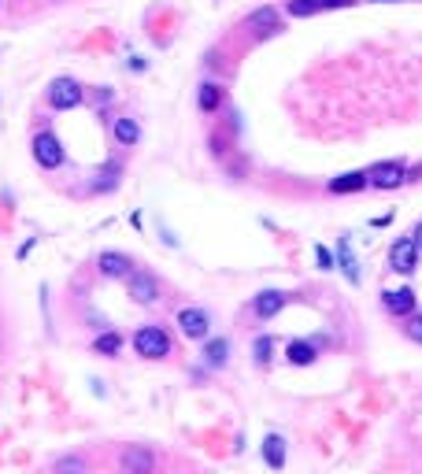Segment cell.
Instances as JSON below:
<instances>
[{
  "label": "cell",
  "instance_id": "1",
  "mask_svg": "<svg viewBox=\"0 0 422 474\" xmlns=\"http://www.w3.org/2000/svg\"><path fill=\"white\" fill-rule=\"evenodd\" d=\"M45 100H49L52 112H71V107H78V104L85 100V89H82L74 78H67V74H60V78L49 82Z\"/></svg>",
  "mask_w": 422,
  "mask_h": 474
},
{
  "label": "cell",
  "instance_id": "2",
  "mask_svg": "<svg viewBox=\"0 0 422 474\" xmlns=\"http://www.w3.org/2000/svg\"><path fill=\"white\" fill-rule=\"evenodd\" d=\"M134 352L145 356V360H167L170 356V333L164 326H141L134 333Z\"/></svg>",
  "mask_w": 422,
  "mask_h": 474
},
{
  "label": "cell",
  "instance_id": "3",
  "mask_svg": "<svg viewBox=\"0 0 422 474\" xmlns=\"http://www.w3.org/2000/svg\"><path fill=\"white\" fill-rule=\"evenodd\" d=\"M34 159H37V167H45V170H56V167H63V159H67V152H63L60 137L52 134V130H41V134L34 137Z\"/></svg>",
  "mask_w": 422,
  "mask_h": 474
},
{
  "label": "cell",
  "instance_id": "4",
  "mask_svg": "<svg viewBox=\"0 0 422 474\" xmlns=\"http://www.w3.org/2000/svg\"><path fill=\"white\" fill-rule=\"evenodd\" d=\"M415 267H419V245H415V237H396L393 241V249H389V271H396V274H415Z\"/></svg>",
  "mask_w": 422,
  "mask_h": 474
},
{
  "label": "cell",
  "instance_id": "5",
  "mask_svg": "<svg viewBox=\"0 0 422 474\" xmlns=\"http://www.w3.org/2000/svg\"><path fill=\"white\" fill-rule=\"evenodd\" d=\"M367 182H371L374 189H396L407 182V167L400 164V159H382V164H374L367 170Z\"/></svg>",
  "mask_w": 422,
  "mask_h": 474
},
{
  "label": "cell",
  "instance_id": "6",
  "mask_svg": "<svg viewBox=\"0 0 422 474\" xmlns=\"http://www.w3.org/2000/svg\"><path fill=\"white\" fill-rule=\"evenodd\" d=\"M126 293H130V300H137V304H156L159 300V278L152 271H130L126 274Z\"/></svg>",
  "mask_w": 422,
  "mask_h": 474
},
{
  "label": "cell",
  "instance_id": "7",
  "mask_svg": "<svg viewBox=\"0 0 422 474\" xmlns=\"http://www.w3.org/2000/svg\"><path fill=\"white\" fill-rule=\"evenodd\" d=\"M178 330L186 333L189 341H204L211 333V315L204 308H182L178 311Z\"/></svg>",
  "mask_w": 422,
  "mask_h": 474
},
{
  "label": "cell",
  "instance_id": "8",
  "mask_svg": "<svg viewBox=\"0 0 422 474\" xmlns=\"http://www.w3.org/2000/svg\"><path fill=\"white\" fill-rule=\"evenodd\" d=\"M333 267H341V274L349 278L352 286L363 282L360 260H355V252H352V234H341V237H337V256H333Z\"/></svg>",
  "mask_w": 422,
  "mask_h": 474
},
{
  "label": "cell",
  "instance_id": "9",
  "mask_svg": "<svg viewBox=\"0 0 422 474\" xmlns=\"http://www.w3.org/2000/svg\"><path fill=\"white\" fill-rule=\"evenodd\" d=\"M355 0H289L285 4V12L293 15V19H308V15H315V12H330V8H352Z\"/></svg>",
  "mask_w": 422,
  "mask_h": 474
},
{
  "label": "cell",
  "instance_id": "10",
  "mask_svg": "<svg viewBox=\"0 0 422 474\" xmlns=\"http://www.w3.org/2000/svg\"><path fill=\"white\" fill-rule=\"evenodd\" d=\"M382 304L389 315H411L415 311V289H407V286H400V289H385L382 293Z\"/></svg>",
  "mask_w": 422,
  "mask_h": 474
},
{
  "label": "cell",
  "instance_id": "11",
  "mask_svg": "<svg viewBox=\"0 0 422 474\" xmlns=\"http://www.w3.org/2000/svg\"><path fill=\"white\" fill-rule=\"evenodd\" d=\"M285 293L281 289H263L259 297H252V311H256V319H274L281 308H285Z\"/></svg>",
  "mask_w": 422,
  "mask_h": 474
},
{
  "label": "cell",
  "instance_id": "12",
  "mask_svg": "<svg viewBox=\"0 0 422 474\" xmlns=\"http://www.w3.org/2000/svg\"><path fill=\"white\" fill-rule=\"evenodd\" d=\"M96 267H100L104 278H126L130 271H134V260H130L126 252H100Z\"/></svg>",
  "mask_w": 422,
  "mask_h": 474
},
{
  "label": "cell",
  "instance_id": "13",
  "mask_svg": "<svg viewBox=\"0 0 422 474\" xmlns=\"http://www.w3.org/2000/svg\"><path fill=\"white\" fill-rule=\"evenodd\" d=\"M230 360V341L226 337H204V367L219 371Z\"/></svg>",
  "mask_w": 422,
  "mask_h": 474
},
{
  "label": "cell",
  "instance_id": "14",
  "mask_svg": "<svg viewBox=\"0 0 422 474\" xmlns=\"http://www.w3.org/2000/svg\"><path fill=\"white\" fill-rule=\"evenodd\" d=\"M118 463H123V471H134V474H148L156 467V456L148 448H126L123 456H118Z\"/></svg>",
  "mask_w": 422,
  "mask_h": 474
},
{
  "label": "cell",
  "instance_id": "15",
  "mask_svg": "<svg viewBox=\"0 0 422 474\" xmlns=\"http://www.w3.org/2000/svg\"><path fill=\"white\" fill-rule=\"evenodd\" d=\"M319 356V344L315 341H304V337H297V341H289L285 344V360L293 363V367H308L311 360Z\"/></svg>",
  "mask_w": 422,
  "mask_h": 474
},
{
  "label": "cell",
  "instance_id": "16",
  "mask_svg": "<svg viewBox=\"0 0 422 474\" xmlns=\"http://www.w3.org/2000/svg\"><path fill=\"white\" fill-rule=\"evenodd\" d=\"M112 134H115V141L123 145V148H134L141 141V126H137V119H130V115H118L115 119Z\"/></svg>",
  "mask_w": 422,
  "mask_h": 474
},
{
  "label": "cell",
  "instance_id": "17",
  "mask_svg": "<svg viewBox=\"0 0 422 474\" xmlns=\"http://www.w3.org/2000/svg\"><path fill=\"white\" fill-rule=\"evenodd\" d=\"M248 26L259 30V34H274V30H281V15H278V8H256V12L248 15Z\"/></svg>",
  "mask_w": 422,
  "mask_h": 474
},
{
  "label": "cell",
  "instance_id": "18",
  "mask_svg": "<svg viewBox=\"0 0 422 474\" xmlns=\"http://www.w3.org/2000/svg\"><path fill=\"white\" fill-rule=\"evenodd\" d=\"M367 186H371V182H367V170H349V175L330 178V193H360Z\"/></svg>",
  "mask_w": 422,
  "mask_h": 474
},
{
  "label": "cell",
  "instance_id": "19",
  "mask_svg": "<svg viewBox=\"0 0 422 474\" xmlns=\"http://www.w3.org/2000/svg\"><path fill=\"white\" fill-rule=\"evenodd\" d=\"M263 459L270 471H281L285 467V441H281L278 434H267L263 437Z\"/></svg>",
  "mask_w": 422,
  "mask_h": 474
},
{
  "label": "cell",
  "instance_id": "20",
  "mask_svg": "<svg viewBox=\"0 0 422 474\" xmlns=\"http://www.w3.org/2000/svg\"><path fill=\"white\" fill-rule=\"evenodd\" d=\"M219 104H222V85H219V82H204V85H200V93H197V107L211 115Z\"/></svg>",
  "mask_w": 422,
  "mask_h": 474
},
{
  "label": "cell",
  "instance_id": "21",
  "mask_svg": "<svg viewBox=\"0 0 422 474\" xmlns=\"http://www.w3.org/2000/svg\"><path fill=\"white\" fill-rule=\"evenodd\" d=\"M93 349L100 352V356H118V349H123V337H118L115 330H104L100 337L93 341Z\"/></svg>",
  "mask_w": 422,
  "mask_h": 474
},
{
  "label": "cell",
  "instance_id": "22",
  "mask_svg": "<svg viewBox=\"0 0 422 474\" xmlns=\"http://www.w3.org/2000/svg\"><path fill=\"white\" fill-rule=\"evenodd\" d=\"M256 363H259V367H270V360H274V337H267V333H263V337H256Z\"/></svg>",
  "mask_w": 422,
  "mask_h": 474
},
{
  "label": "cell",
  "instance_id": "23",
  "mask_svg": "<svg viewBox=\"0 0 422 474\" xmlns=\"http://www.w3.org/2000/svg\"><path fill=\"white\" fill-rule=\"evenodd\" d=\"M118 164H115V159H112V164H107V167H100V170H96V182H93V189H115L118 186Z\"/></svg>",
  "mask_w": 422,
  "mask_h": 474
},
{
  "label": "cell",
  "instance_id": "24",
  "mask_svg": "<svg viewBox=\"0 0 422 474\" xmlns=\"http://www.w3.org/2000/svg\"><path fill=\"white\" fill-rule=\"evenodd\" d=\"M315 260H319V271H333V252L326 245H315Z\"/></svg>",
  "mask_w": 422,
  "mask_h": 474
},
{
  "label": "cell",
  "instance_id": "25",
  "mask_svg": "<svg viewBox=\"0 0 422 474\" xmlns=\"http://www.w3.org/2000/svg\"><path fill=\"white\" fill-rule=\"evenodd\" d=\"M56 471H85V459L82 456H63V459H56Z\"/></svg>",
  "mask_w": 422,
  "mask_h": 474
},
{
  "label": "cell",
  "instance_id": "26",
  "mask_svg": "<svg viewBox=\"0 0 422 474\" xmlns=\"http://www.w3.org/2000/svg\"><path fill=\"white\" fill-rule=\"evenodd\" d=\"M407 337L422 341V315H411V319H407Z\"/></svg>",
  "mask_w": 422,
  "mask_h": 474
},
{
  "label": "cell",
  "instance_id": "27",
  "mask_svg": "<svg viewBox=\"0 0 422 474\" xmlns=\"http://www.w3.org/2000/svg\"><path fill=\"white\" fill-rule=\"evenodd\" d=\"M411 237H415V245H419V252H422V222L415 226V234H411Z\"/></svg>",
  "mask_w": 422,
  "mask_h": 474
},
{
  "label": "cell",
  "instance_id": "28",
  "mask_svg": "<svg viewBox=\"0 0 422 474\" xmlns=\"http://www.w3.org/2000/svg\"><path fill=\"white\" fill-rule=\"evenodd\" d=\"M374 4H396V0H374Z\"/></svg>",
  "mask_w": 422,
  "mask_h": 474
}]
</instances>
